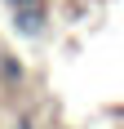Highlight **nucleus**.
Wrapping results in <instances>:
<instances>
[{"label":"nucleus","mask_w":124,"mask_h":129,"mask_svg":"<svg viewBox=\"0 0 124 129\" xmlns=\"http://www.w3.org/2000/svg\"><path fill=\"white\" fill-rule=\"evenodd\" d=\"M44 27H49V0H36V5H22V9H13V31L27 40L44 36Z\"/></svg>","instance_id":"nucleus-1"},{"label":"nucleus","mask_w":124,"mask_h":129,"mask_svg":"<svg viewBox=\"0 0 124 129\" xmlns=\"http://www.w3.org/2000/svg\"><path fill=\"white\" fill-rule=\"evenodd\" d=\"M0 80H5V85H22V80H27V67L5 53V58H0Z\"/></svg>","instance_id":"nucleus-2"},{"label":"nucleus","mask_w":124,"mask_h":129,"mask_svg":"<svg viewBox=\"0 0 124 129\" xmlns=\"http://www.w3.org/2000/svg\"><path fill=\"white\" fill-rule=\"evenodd\" d=\"M5 5H9V13H13V9H22V5H36V0H5Z\"/></svg>","instance_id":"nucleus-3"},{"label":"nucleus","mask_w":124,"mask_h":129,"mask_svg":"<svg viewBox=\"0 0 124 129\" xmlns=\"http://www.w3.org/2000/svg\"><path fill=\"white\" fill-rule=\"evenodd\" d=\"M13 129H31V120H18V125H13Z\"/></svg>","instance_id":"nucleus-4"}]
</instances>
